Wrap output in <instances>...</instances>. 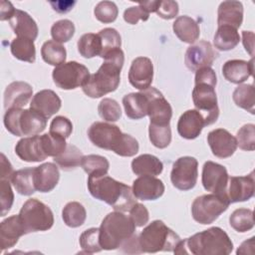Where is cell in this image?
I'll use <instances>...</instances> for the list:
<instances>
[{
    "label": "cell",
    "mask_w": 255,
    "mask_h": 255,
    "mask_svg": "<svg viewBox=\"0 0 255 255\" xmlns=\"http://www.w3.org/2000/svg\"><path fill=\"white\" fill-rule=\"evenodd\" d=\"M104 63L99 70L90 75L83 86V92L90 98L98 99L116 91L121 81V71L125 62V55L121 48L108 53L103 57Z\"/></svg>",
    "instance_id": "obj_1"
},
{
    "label": "cell",
    "mask_w": 255,
    "mask_h": 255,
    "mask_svg": "<svg viewBox=\"0 0 255 255\" xmlns=\"http://www.w3.org/2000/svg\"><path fill=\"white\" fill-rule=\"evenodd\" d=\"M233 250V243L220 227H211L180 240L173 252L193 255H228Z\"/></svg>",
    "instance_id": "obj_2"
},
{
    "label": "cell",
    "mask_w": 255,
    "mask_h": 255,
    "mask_svg": "<svg viewBox=\"0 0 255 255\" xmlns=\"http://www.w3.org/2000/svg\"><path fill=\"white\" fill-rule=\"evenodd\" d=\"M88 188L93 197L108 203L116 211H129L136 203L132 189L128 185L107 174L100 176L89 175Z\"/></svg>",
    "instance_id": "obj_3"
},
{
    "label": "cell",
    "mask_w": 255,
    "mask_h": 255,
    "mask_svg": "<svg viewBox=\"0 0 255 255\" xmlns=\"http://www.w3.org/2000/svg\"><path fill=\"white\" fill-rule=\"evenodd\" d=\"M88 137L94 145L121 156H133L139 147L134 137L123 133L118 126L104 122L94 123L88 129Z\"/></svg>",
    "instance_id": "obj_4"
},
{
    "label": "cell",
    "mask_w": 255,
    "mask_h": 255,
    "mask_svg": "<svg viewBox=\"0 0 255 255\" xmlns=\"http://www.w3.org/2000/svg\"><path fill=\"white\" fill-rule=\"evenodd\" d=\"M135 225L130 216L121 211L109 213L100 226V244L104 250L121 248L135 233Z\"/></svg>",
    "instance_id": "obj_5"
},
{
    "label": "cell",
    "mask_w": 255,
    "mask_h": 255,
    "mask_svg": "<svg viewBox=\"0 0 255 255\" xmlns=\"http://www.w3.org/2000/svg\"><path fill=\"white\" fill-rule=\"evenodd\" d=\"M180 240V237L161 220H154L140 232L138 245L140 252L144 253L173 251Z\"/></svg>",
    "instance_id": "obj_6"
},
{
    "label": "cell",
    "mask_w": 255,
    "mask_h": 255,
    "mask_svg": "<svg viewBox=\"0 0 255 255\" xmlns=\"http://www.w3.org/2000/svg\"><path fill=\"white\" fill-rule=\"evenodd\" d=\"M4 126L16 136H33L45 129L47 119L31 109H10L4 116Z\"/></svg>",
    "instance_id": "obj_7"
},
{
    "label": "cell",
    "mask_w": 255,
    "mask_h": 255,
    "mask_svg": "<svg viewBox=\"0 0 255 255\" xmlns=\"http://www.w3.org/2000/svg\"><path fill=\"white\" fill-rule=\"evenodd\" d=\"M18 215L26 234L49 230L54 224V215L50 207L36 198L28 199Z\"/></svg>",
    "instance_id": "obj_8"
},
{
    "label": "cell",
    "mask_w": 255,
    "mask_h": 255,
    "mask_svg": "<svg viewBox=\"0 0 255 255\" xmlns=\"http://www.w3.org/2000/svg\"><path fill=\"white\" fill-rule=\"evenodd\" d=\"M229 204L227 195L204 194L196 197L192 202L191 214L196 222L203 225L211 224L227 210Z\"/></svg>",
    "instance_id": "obj_9"
},
{
    "label": "cell",
    "mask_w": 255,
    "mask_h": 255,
    "mask_svg": "<svg viewBox=\"0 0 255 255\" xmlns=\"http://www.w3.org/2000/svg\"><path fill=\"white\" fill-rule=\"evenodd\" d=\"M55 85L63 90H74L84 86L90 78V72L86 66L76 61L63 63L53 70Z\"/></svg>",
    "instance_id": "obj_10"
},
{
    "label": "cell",
    "mask_w": 255,
    "mask_h": 255,
    "mask_svg": "<svg viewBox=\"0 0 255 255\" xmlns=\"http://www.w3.org/2000/svg\"><path fill=\"white\" fill-rule=\"evenodd\" d=\"M214 86L206 83L195 84L192 91V101L196 110L202 115L205 126L215 123L219 117L217 97Z\"/></svg>",
    "instance_id": "obj_11"
},
{
    "label": "cell",
    "mask_w": 255,
    "mask_h": 255,
    "mask_svg": "<svg viewBox=\"0 0 255 255\" xmlns=\"http://www.w3.org/2000/svg\"><path fill=\"white\" fill-rule=\"evenodd\" d=\"M198 162L192 156L179 157L172 165L170 180L172 185L179 190L192 189L198 177Z\"/></svg>",
    "instance_id": "obj_12"
},
{
    "label": "cell",
    "mask_w": 255,
    "mask_h": 255,
    "mask_svg": "<svg viewBox=\"0 0 255 255\" xmlns=\"http://www.w3.org/2000/svg\"><path fill=\"white\" fill-rule=\"evenodd\" d=\"M147 98V116L150 124L169 125L172 117V109L163 95L155 88H147L142 91Z\"/></svg>",
    "instance_id": "obj_13"
},
{
    "label": "cell",
    "mask_w": 255,
    "mask_h": 255,
    "mask_svg": "<svg viewBox=\"0 0 255 255\" xmlns=\"http://www.w3.org/2000/svg\"><path fill=\"white\" fill-rule=\"evenodd\" d=\"M228 179L229 175L225 166L213 161H206L203 164L201 181L205 190L226 195Z\"/></svg>",
    "instance_id": "obj_14"
},
{
    "label": "cell",
    "mask_w": 255,
    "mask_h": 255,
    "mask_svg": "<svg viewBox=\"0 0 255 255\" xmlns=\"http://www.w3.org/2000/svg\"><path fill=\"white\" fill-rule=\"evenodd\" d=\"M217 54L207 41H199L189 46L185 52L184 62L190 71H197L203 67H211Z\"/></svg>",
    "instance_id": "obj_15"
},
{
    "label": "cell",
    "mask_w": 255,
    "mask_h": 255,
    "mask_svg": "<svg viewBox=\"0 0 255 255\" xmlns=\"http://www.w3.org/2000/svg\"><path fill=\"white\" fill-rule=\"evenodd\" d=\"M153 79V65L146 57L135 58L128 71V81L130 85L138 90H146L151 85Z\"/></svg>",
    "instance_id": "obj_16"
},
{
    "label": "cell",
    "mask_w": 255,
    "mask_h": 255,
    "mask_svg": "<svg viewBox=\"0 0 255 255\" xmlns=\"http://www.w3.org/2000/svg\"><path fill=\"white\" fill-rule=\"evenodd\" d=\"M207 142L212 153L219 158L231 156L237 148L235 136L224 128H216L211 130L207 135Z\"/></svg>",
    "instance_id": "obj_17"
},
{
    "label": "cell",
    "mask_w": 255,
    "mask_h": 255,
    "mask_svg": "<svg viewBox=\"0 0 255 255\" xmlns=\"http://www.w3.org/2000/svg\"><path fill=\"white\" fill-rule=\"evenodd\" d=\"M228 183L229 187L226 190V195L230 203L246 201L253 197L255 191L253 171L245 176H231Z\"/></svg>",
    "instance_id": "obj_18"
},
{
    "label": "cell",
    "mask_w": 255,
    "mask_h": 255,
    "mask_svg": "<svg viewBox=\"0 0 255 255\" xmlns=\"http://www.w3.org/2000/svg\"><path fill=\"white\" fill-rule=\"evenodd\" d=\"M132 193L140 200H155L164 192L163 182L151 175H140L132 182Z\"/></svg>",
    "instance_id": "obj_19"
},
{
    "label": "cell",
    "mask_w": 255,
    "mask_h": 255,
    "mask_svg": "<svg viewBox=\"0 0 255 255\" xmlns=\"http://www.w3.org/2000/svg\"><path fill=\"white\" fill-rule=\"evenodd\" d=\"M33 89L26 82H13L9 84L4 92V108L21 109L26 106L32 98Z\"/></svg>",
    "instance_id": "obj_20"
},
{
    "label": "cell",
    "mask_w": 255,
    "mask_h": 255,
    "mask_svg": "<svg viewBox=\"0 0 255 255\" xmlns=\"http://www.w3.org/2000/svg\"><path fill=\"white\" fill-rule=\"evenodd\" d=\"M62 102L59 96L52 90H42L32 99L30 109L37 112L46 119L51 118L59 112Z\"/></svg>",
    "instance_id": "obj_21"
},
{
    "label": "cell",
    "mask_w": 255,
    "mask_h": 255,
    "mask_svg": "<svg viewBox=\"0 0 255 255\" xmlns=\"http://www.w3.org/2000/svg\"><path fill=\"white\" fill-rule=\"evenodd\" d=\"M15 152L19 158L27 162H39L48 157L43 149L41 135L21 138L16 143Z\"/></svg>",
    "instance_id": "obj_22"
},
{
    "label": "cell",
    "mask_w": 255,
    "mask_h": 255,
    "mask_svg": "<svg viewBox=\"0 0 255 255\" xmlns=\"http://www.w3.org/2000/svg\"><path fill=\"white\" fill-rule=\"evenodd\" d=\"M204 127V119L197 110L184 112L177 122V131L180 136L186 139L196 138Z\"/></svg>",
    "instance_id": "obj_23"
},
{
    "label": "cell",
    "mask_w": 255,
    "mask_h": 255,
    "mask_svg": "<svg viewBox=\"0 0 255 255\" xmlns=\"http://www.w3.org/2000/svg\"><path fill=\"white\" fill-rule=\"evenodd\" d=\"M24 234L26 233L19 219V215H12L4 219L0 224L1 250L3 251L16 245L19 238Z\"/></svg>",
    "instance_id": "obj_24"
},
{
    "label": "cell",
    "mask_w": 255,
    "mask_h": 255,
    "mask_svg": "<svg viewBox=\"0 0 255 255\" xmlns=\"http://www.w3.org/2000/svg\"><path fill=\"white\" fill-rule=\"evenodd\" d=\"M35 186L40 192L53 190L59 182L60 172L58 166L52 162H46L35 167Z\"/></svg>",
    "instance_id": "obj_25"
},
{
    "label": "cell",
    "mask_w": 255,
    "mask_h": 255,
    "mask_svg": "<svg viewBox=\"0 0 255 255\" xmlns=\"http://www.w3.org/2000/svg\"><path fill=\"white\" fill-rule=\"evenodd\" d=\"M253 58L247 62L244 60H229L222 67L224 78L233 84H241L245 82L254 71Z\"/></svg>",
    "instance_id": "obj_26"
},
{
    "label": "cell",
    "mask_w": 255,
    "mask_h": 255,
    "mask_svg": "<svg viewBox=\"0 0 255 255\" xmlns=\"http://www.w3.org/2000/svg\"><path fill=\"white\" fill-rule=\"evenodd\" d=\"M218 26H231L238 29L243 21V5L239 1H223L217 11Z\"/></svg>",
    "instance_id": "obj_27"
},
{
    "label": "cell",
    "mask_w": 255,
    "mask_h": 255,
    "mask_svg": "<svg viewBox=\"0 0 255 255\" xmlns=\"http://www.w3.org/2000/svg\"><path fill=\"white\" fill-rule=\"evenodd\" d=\"M9 23L18 37L28 38L34 41L38 36V26L35 20L25 11L16 9Z\"/></svg>",
    "instance_id": "obj_28"
},
{
    "label": "cell",
    "mask_w": 255,
    "mask_h": 255,
    "mask_svg": "<svg viewBox=\"0 0 255 255\" xmlns=\"http://www.w3.org/2000/svg\"><path fill=\"white\" fill-rule=\"evenodd\" d=\"M172 29L177 38L188 44H193L200 35L199 26L195 20L188 16H179L175 19Z\"/></svg>",
    "instance_id": "obj_29"
},
{
    "label": "cell",
    "mask_w": 255,
    "mask_h": 255,
    "mask_svg": "<svg viewBox=\"0 0 255 255\" xmlns=\"http://www.w3.org/2000/svg\"><path fill=\"white\" fill-rule=\"evenodd\" d=\"M126 115L132 120L147 116V98L143 92L130 93L123 98Z\"/></svg>",
    "instance_id": "obj_30"
},
{
    "label": "cell",
    "mask_w": 255,
    "mask_h": 255,
    "mask_svg": "<svg viewBox=\"0 0 255 255\" xmlns=\"http://www.w3.org/2000/svg\"><path fill=\"white\" fill-rule=\"evenodd\" d=\"M131 169L136 175L155 176L162 172V162L152 154H141L131 161Z\"/></svg>",
    "instance_id": "obj_31"
},
{
    "label": "cell",
    "mask_w": 255,
    "mask_h": 255,
    "mask_svg": "<svg viewBox=\"0 0 255 255\" xmlns=\"http://www.w3.org/2000/svg\"><path fill=\"white\" fill-rule=\"evenodd\" d=\"M34 172L35 167L23 168L14 172L11 178V182L18 193L28 196L33 194L37 190L35 186Z\"/></svg>",
    "instance_id": "obj_32"
},
{
    "label": "cell",
    "mask_w": 255,
    "mask_h": 255,
    "mask_svg": "<svg viewBox=\"0 0 255 255\" xmlns=\"http://www.w3.org/2000/svg\"><path fill=\"white\" fill-rule=\"evenodd\" d=\"M240 41L239 33L237 29L223 25L218 26V29L214 35V46L220 51H229L234 49Z\"/></svg>",
    "instance_id": "obj_33"
},
{
    "label": "cell",
    "mask_w": 255,
    "mask_h": 255,
    "mask_svg": "<svg viewBox=\"0 0 255 255\" xmlns=\"http://www.w3.org/2000/svg\"><path fill=\"white\" fill-rule=\"evenodd\" d=\"M10 49L12 55L20 61L34 63L36 60L35 44L31 39L17 37L11 42Z\"/></svg>",
    "instance_id": "obj_34"
},
{
    "label": "cell",
    "mask_w": 255,
    "mask_h": 255,
    "mask_svg": "<svg viewBox=\"0 0 255 255\" xmlns=\"http://www.w3.org/2000/svg\"><path fill=\"white\" fill-rule=\"evenodd\" d=\"M41 55L46 63L57 67L65 63L67 52L62 44L54 40H49L43 44L41 48Z\"/></svg>",
    "instance_id": "obj_35"
},
{
    "label": "cell",
    "mask_w": 255,
    "mask_h": 255,
    "mask_svg": "<svg viewBox=\"0 0 255 255\" xmlns=\"http://www.w3.org/2000/svg\"><path fill=\"white\" fill-rule=\"evenodd\" d=\"M62 217L67 226L76 228L85 223L87 212L85 207L80 202L72 201L67 203L63 208Z\"/></svg>",
    "instance_id": "obj_36"
},
{
    "label": "cell",
    "mask_w": 255,
    "mask_h": 255,
    "mask_svg": "<svg viewBox=\"0 0 255 255\" xmlns=\"http://www.w3.org/2000/svg\"><path fill=\"white\" fill-rule=\"evenodd\" d=\"M233 101L237 107L244 109L254 115L255 106V89L253 85H239L233 92Z\"/></svg>",
    "instance_id": "obj_37"
},
{
    "label": "cell",
    "mask_w": 255,
    "mask_h": 255,
    "mask_svg": "<svg viewBox=\"0 0 255 255\" xmlns=\"http://www.w3.org/2000/svg\"><path fill=\"white\" fill-rule=\"evenodd\" d=\"M78 51L84 58L90 59L100 56L102 52V41L99 34H84L78 41Z\"/></svg>",
    "instance_id": "obj_38"
},
{
    "label": "cell",
    "mask_w": 255,
    "mask_h": 255,
    "mask_svg": "<svg viewBox=\"0 0 255 255\" xmlns=\"http://www.w3.org/2000/svg\"><path fill=\"white\" fill-rule=\"evenodd\" d=\"M81 166L89 175L100 176L108 173L110 162L105 156L98 154H89L83 156Z\"/></svg>",
    "instance_id": "obj_39"
},
{
    "label": "cell",
    "mask_w": 255,
    "mask_h": 255,
    "mask_svg": "<svg viewBox=\"0 0 255 255\" xmlns=\"http://www.w3.org/2000/svg\"><path fill=\"white\" fill-rule=\"evenodd\" d=\"M83 156L82 151L77 146L67 144L66 149L61 154L54 157V161L63 170H71L81 165Z\"/></svg>",
    "instance_id": "obj_40"
},
{
    "label": "cell",
    "mask_w": 255,
    "mask_h": 255,
    "mask_svg": "<svg viewBox=\"0 0 255 255\" xmlns=\"http://www.w3.org/2000/svg\"><path fill=\"white\" fill-rule=\"evenodd\" d=\"M229 223L237 232H247L254 227L253 211L247 208H238L230 215Z\"/></svg>",
    "instance_id": "obj_41"
},
{
    "label": "cell",
    "mask_w": 255,
    "mask_h": 255,
    "mask_svg": "<svg viewBox=\"0 0 255 255\" xmlns=\"http://www.w3.org/2000/svg\"><path fill=\"white\" fill-rule=\"evenodd\" d=\"M149 140L157 148H165L171 141V129L169 125H153L148 127Z\"/></svg>",
    "instance_id": "obj_42"
},
{
    "label": "cell",
    "mask_w": 255,
    "mask_h": 255,
    "mask_svg": "<svg viewBox=\"0 0 255 255\" xmlns=\"http://www.w3.org/2000/svg\"><path fill=\"white\" fill-rule=\"evenodd\" d=\"M99 36L102 41V52L100 57L103 58L105 55L110 53L113 50L121 48L122 39L120 33L114 28H105L101 30Z\"/></svg>",
    "instance_id": "obj_43"
},
{
    "label": "cell",
    "mask_w": 255,
    "mask_h": 255,
    "mask_svg": "<svg viewBox=\"0 0 255 255\" xmlns=\"http://www.w3.org/2000/svg\"><path fill=\"white\" fill-rule=\"evenodd\" d=\"M41 141L44 152L47 156L56 157L61 154L67 147L66 139L52 133H45L41 135Z\"/></svg>",
    "instance_id": "obj_44"
},
{
    "label": "cell",
    "mask_w": 255,
    "mask_h": 255,
    "mask_svg": "<svg viewBox=\"0 0 255 255\" xmlns=\"http://www.w3.org/2000/svg\"><path fill=\"white\" fill-rule=\"evenodd\" d=\"M75 33V25L68 19L57 21L51 28V36L54 41L58 43L68 42Z\"/></svg>",
    "instance_id": "obj_45"
},
{
    "label": "cell",
    "mask_w": 255,
    "mask_h": 255,
    "mask_svg": "<svg viewBox=\"0 0 255 255\" xmlns=\"http://www.w3.org/2000/svg\"><path fill=\"white\" fill-rule=\"evenodd\" d=\"M100 228H90L85 230L80 236V245L85 253H96L103 250L100 244Z\"/></svg>",
    "instance_id": "obj_46"
},
{
    "label": "cell",
    "mask_w": 255,
    "mask_h": 255,
    "mask_svg": "<svg viewBox=\"0 0 255 255\" xmlns=\"http://www.w3.org/2000/svg\"><path fill=\"white\" fill-rule=\"evenodd\" d=\"M100 117L107 122H117L122 116L121 107L117 101L106 98L103 99L98 107Z\"/></svg>",
    "instance_id": "obj_47"
},
{
    "label": "cell",
    "mask_w": 255,
    "mask_h": 255,
    "mask_svg": "<svg viewBox=\"0 0 255 255\" xmlns=\"http://www.w3.org/2000/svg\"><path fill=\"white\" fill-rule=\"evenodd\" d=\"M237 146L243 150L255 149V126L253 124L244 125L236 134Z\"/></svg>",
    "instance_id": "obj_48"
},
{
    "label": "cell",
    "mask_w": 255,
    "mask_h": 255,
    "mask_svg": "<svg viewBox=\"0 0 255 255\" xmlns=\"http://www.w3.org/2000/svg\"><path fill=\"white\" fill-rule=\"evenodd\" d=\"M118 7L112 1H102L97 4L94 10L95 17L102 23H112L118 17Z\"/></svg>",
    "instance_id": "obj_49"
},
{
    "label": "cell",
    "mask_w": 255,
    "mask_h": 255,
    "mask_svg": "<svg viewBox=\"0 0 255 255\" xmlns=\"http://www.w3.org/2000/svg\"><path fill=\"white\" fill-rule=\"evenodd\" d=\"M73 130V125L69 119L66 117L58 116L51 122L50 125V133L59 135L63 138H68Z\"/></svg>",
    "instance_id": "obj_50"
},
{
    "label": "cell",
    "mask_w": 255,
    "mask_h": 255,
    "mask_svg": "<svg viewBox=\"0 0 255 255\" xmlns=\"http://www.w3.org/2000/svg\"><path fill=\"white\" fill-rule=\"evenodd\" d=\"M14 202V194L9 180L0 179V206L1 216H5L11 209Z\"/></svg>",
    "instance_id": "obj_51"
},
{
    "label": "cell",
    "mask_w": 255,
    "mask_h": 255,
    "mask_svg": "<svg viewBox=\"0 0 255 255\" xmlns=\"http://www.w3.org/2000/svg\"><path fill=\"white\" fill-rule=\"evenodd\" d=\"M155 13L162 19H172L178 13V4L172 0L158 1V5L156 7Z\"/></svg>",
    "instance_id": "obj_52"
},
{
    "label": "cell",
    "mask_w": 255,
    "mask_h": 255,
    "mask_svg": "<svg viewBox=\"0 0 255 255\" xmlns=\"http://www.w3.org/2000/svg\"><path fill=\"white\" fill-rule=\"evenodd\" d=\"M129 216L136 227H141L148 222L149 214L146 207L141 203H135L129 209Z\"/></svg>",
    "instance_id": "obj_53"
},
{
    "label": "cell",
    "mask_w": 255,
    "mask_h": 255,
    "mask_svg": "<svg viewBox=\"0 0 255 255\" xmlns=\"http://www.w3.org/2000/svg\"><path fill=\"white\" fill-rule=\"evenodd\" d=\"M149 18V13H147L143 8L140 6H132L128 8L124 12V19L127 23L135 25L139 20L146 21Z\"/></svg>",
    "instance_id": "obj_54"
},
{
    "label": "cell",
    "mask_w": 255,
    "mask_h": 255,
    "mask_svg": "<svg viewBox=\"0 0 255 255\" xmlns=\"http://www.w3.org/2000/svg\"><path fill=\"white\" fill-rule=\"evenodd\" d=\"M195 84L198 83H206L212 86H216L217 79H216V74L211 67H203L200 68L196 71L195 74Z\"/></svg>",
    "instance_id": "obj_55"
},
{
    "label": "cell",
    "mask_w": 255,
    "mask_h": 255,
    "mask_svg": "<svg viewBox=\"0 0 255 255\" xmlns=\"http://www.w3.org/2000/svg\"><path fill=\"white\" fill-rule=\"evenodd\" d=\"M0 166H1V172H0V177L1 179L9 180L11 181V178L14 174L13 167L10 163V161L6 158L4 153H1V159H0Z\"/></svg>",
    "instance_id": "obj_56"
},
{
    "label": "cell",
    "mask_w": 255,
    "mask_h": 255,
    "mask_svg": "<svg viewBox=\"0 0 255 255\" xmlns=\"http://www.w3.org/2000/svg\"><path fill=\"white\" fill-rule=\"evenodd\" d=\"M49 3L52 6L53 10H55L58 13L65 14L73 9V7L76 4V1H50Z\"/></svg>",
    "instance_id": "obj_57"
},
{
    "label": "cell",
    "mask_w": 255,
    "mask_h": 255,
    "mask_svg": "<svg viewBox=\"0 0 255 255\" xmlns=\"http://www.w3.org/2000/svg\"><path fill=\"white\" fill-rule=\"evenodd\" d=\"M242 43L247 53L254 56V33L252 31H242Z\"/></svg>",
    "instance_id": "obj_58"
},
{
    "label": "cell",
    "mask_w": 255,
    "mask_h": 255,
    "mask_svg": "<svg viewBox=\"0 0 255 255\" xmlns=\"http://www.w3.org/2000/svg\"><path fill=\"white\" fill-rule=\"evenodd\" d=\"M16 9L9 1H2L1 2V8H0V20H10L12 16L14 15Z\"/></svg>",
    "instance_id": "obj_59"
},
{
    "label": "cell",
    "mask_w": 255,
    "mask_h": 255,
    "mask_svg": "<svg viewBox=\"0 0 255 255\" xmlns=\"http://www.w3.org/2000/svg\"><path fill=\"white\" fill-rule=\"evenodd\" d=\"M254 239L255 237H251L250 239L244 241L237 249V254H249L248 249H250L254 253Z\"/></svg>",
    "instance_id": "obj_60"
},
{
    "label": "cell",
    "mask_w": 255,
    "mask_h": 255,
    "mask_svg": "<svg viewBox=\"0 0 255 255\" xmlns=\"http://www.w3.org/2000/svg\"><path fill=\"white\" fill-rule=\"evenodd\" d=\"M138 4L147 13H150V12H155L156 7L158 5V1H145V2H139Z\"/></svg>",
    "instance_id": "obj_61"
}]
</instances>
